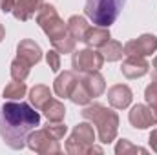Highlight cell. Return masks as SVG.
Instances as JSON below:
<instances>
[{
    "label": "cell",
    "mask_w": 157,
    "mask_h": 155,
    "mask_svg": "<svg viewBox=\"0 0 157 155\" xmlns=\"http://www.w3.org/2000/svg\"><path fill=\"white\" fill-rule=\"evenodd\" d=\"M17 57L22 59V60H26L29 66H33V64H39L40 62L42 49H40V46L35 40H29V39L20 40L18 46H17Z\"/></svg>",
    "instance_id": "7c38bea8"
},
{
    "label": "cell",
    "mask_w": 157,
    "mask_h": 155,
    "mask_svg": "<svg viewBox=\"0 0 157 155\" xmlns=\"http://www.w3.org/2000/svg\"><path fill=\"white\" fill-rule=\"evenodd\" d=\"M44 115L48 120H53V122H59V120H64V115H66V108L60 100L57 99H51L44 108H42Z\"/></svg>",
    "instance_id": "ac0fdd59"
},
{
    "label": "cell",
    "mask_w": 157,
    "mask_h": 155,
    "mask_svg": "<svg viewBox=\"0 0 157 155\" xmlns=\"http://www.w3.org/2000/svg\"><path fill=\"white\" fill-rule=\"evenodd\" d=\"M104 64V57L101 51H95V47H86V49H80L73 53V59H71V66H73V71L77 73H93V71H99Z\"/></svg>",
    "instance_id": "8992f818"
},
{
    "label": "cell",
    "mask_w": 157,
    "mask_h": 155,
    "mask_svg": "<svg viewBox=\"0 0 157 155\" xmlns=\"http://www.w3.org/2000/svg\"><path fill=\"white\" fill-rule=\"evenodd\" d=\"M144 99L148 102V106L152 108V112L157 117V80H154L146 89H144Z\"/></svg>",
    "instance_id": "d4e9b609"
},
{
    "label": "cell",
    "mask_w": 157,
    "mask_h": 155,
    "mask_svg": "<svg viewBox=\"0 0 157 155\" xmlns=\"http://www.w3.org/2000/svg\"><path fill=\"white\" fill-rule=\"evenodd\" d=\"M46 128H48V130H49V131H51V133H53V135L59 139V141H60V139L66 135V131H68V126H66L62 120H59V122L48 120V126H46Z\"/></svg>",
    "instance_id": "484cf974"
},
{
    "label": "cell",
    "mask_w": 157,
    "mask_h": 155,
    "mask_svg": "<svg viewBox=\"0 0 157 155\" xmlns=\"http://www.w3.org/2000/svg\"><path fill=\"white\" fill-rule=\"evenodd\" d=\"M80 113L86 120H90L93 126H97L99 141L102 144H110L112 141H115L119 130V115L113 110H110L102 104H90Z\"/></svg>",
    "instance_id": "3957f363"
},
{
    "label": "cell",
    "mask_w": 157,
    "mask_h": 155,
    "mask_svg": "<svg viewBox=\"0 0 157 155\" xmlns=\"http://www.w3.org/2000/svg\"><path fill=\"white\" fill-rule=\"evenodd\" d=\"M101 53H102L104 60H108V62H115V60H121V59H122V55H124V47H122L121 42L110 39L102 47H101Z\"/></svg>",
    "instance_id": "d6986e66"
},
{
    "label": "cell",
    "mask_w": 157,
    "mask_h": 155,
    "mask_svg": "<svg viewBox=\"0 0 157 155\" xmlns=\"http://www.w3.org/2000/svg\"><path fill=\"white\" fill-rule=\"evenodd\" d=\"M28 146L31 152L35 153H42V155H51V153H60V144L59 139L48 130H33L28 135Z\"/></svg>",
    "instance_id": "52a82bcc"
},
{
    "label": "cell",
    "mask_w": 157,
    "mask_h": 155,
    "mask_svg": "<svg viewBox=\"0 0 157 155\" xmlns=\"http://www.w3.org/2000/svg\"><path fill=\"white\" fill-rule=\"evenodd\" d=\"M152 68H154V75H157V57L154 59V64H152Z\"/></svg>",
    "instance_id": "4dcf8cb0"
},
{
    "label": "cell",
    "mask_w": 157,
    "mask_h": 155,
    "mask_svg": "<svg viewBox=\"0 0 157 155\" xmlns=\"http://www.w3.org/2000/svg\"><path fill=\"white\" fill-rule=\"evenodd\" d=\"M130 124L137 130H146L150 126H155L157 124V117L152 112L150 106H144V104H135L132 110H130Z\"/></svg>",
    "instance_id": "9c48e42d"
},
{
    "label": "cell",
    "mask_w": 157,
    "mask_h": 155,
    "mask_svg": "<svg viewBox=\"0 0 157 155\" xmlns=\"http://www.w3.org/2000/svg\"><path fill=\"white\" fill-rule=\"evenodd\" d=\"M115 153H117V155L146 153V150H144V148H141V146H135V144H132V142H130V141H126V139H122V141H119V144L115 146Z\"/></svg>",
    "instance_id": "cb8c5ba5"
},
{
    "label": "cell",
    "mask_w": 157,
    "mask_h": 155,
    "mask_svg": "<svg viewBox=\"0 0 157 155\" xmlns=\"http://www.w3.org/2000/svg\"><path fill=\"white\" fill-rule=\"evenodd\" d=\"M88 28H90V26H88L86 18L80 17V15H73V17L68 20V31L71 33V37H73L75 40H82L84 39Z\"/></svg>",
    "instance_id": "ffe728a7"
},
{
    "label": "cell",
    "mask_w": 157,
    "mask_h": 155,
    "mask_svg": "<svg viewBox=\"0 0 157 155\" xmlns=\"http://www.w3.org/2000/svg\"><path fill=\"white\" fill-rule=\"evenodd\" d=\"M121 71L126 78H139L150 71V64L144 60V57H128L122 62Z\"/></svg>",
    "instance_id": "8fae6325"
},
{
    "label": "cell",
    "mask_w": 157,
    "mask_h": 155,
    "mask_svg": "<svg viewBox=\"0 0 157 155\" xmlns=\"http://www.w3.org/2000/svg\"><path fill=\"white\" fill-rule=\"evenodd\" d=\"M95 131L93 124L90 122H80L73 128L70 139L66 141V152L71 155H82V153H102V148L95 146Z\"/></svg>",
    "instance_id": "5b68a950"
},
{
    "label": "cell",
    "mask_w": 157,
    "mask_h": 155,
    "mask_svg": "<svg viewBox=\"0 0 157 155\" xmlns=\"http://www.w3.org/2000/svg\"><path fill=\"white\" fill-rule=\"evenodd\" d=\"M70 99L75 102V104H80V106H86V104H90V100H91V97H90V93L84 89V86L80 84V80L77 82V86L73 88V91H71V95H70Z\"/></svg>",
    "instance_id": "603a6c76"
},
{
    "label": "cell",
    "mask_w": 157,
    "mask_h": 155,
    "mask_svg": "<svg viewBox=\"0 0 157 155\" xmlns=\"http://www.w3.org/2000/svg\"><path fill=\"white\" fill-rule=\"evenodd\" d=\"M51 99H53V97H51V91H49V88L44 86V84L33 86L31 91H29V100H31V104L35 106V110H40V112H42V108H44Z\"/></svg>",
    "instance_id": "e0dca14e"
},
{
    "label": "cell",
    "mask_w": 157,
    "mask_h": 155,
    "mask_svg": "<svg viewBox=\"0 0 157 155\" xmlns=\"http://www.w3.org/2000/svg\"><path fill=\"white\" fill-rule=\"evenodd\" d=\"M26 91H28V88H26V84H24V80H13V82H9L6 88H4V99H7V100H20L24 95H26Z\"/></svg>",
    "instance_id": "44dd1931"
},
{
    "label": "cell",
    "mask_w": 157,
    "mask_h": 155,
    "mask_svg": "<svg viewBox=\"0 0 157 155\" xmlns=\"http://www.w3.org/2000/svg\"><path fill=\"white\" fill-rule=\"evenodd\" d=\"M122 47L126 57H148L157 49V37L146 33L133 40H128Z\"/></svg>",
    "instance_id": "ba28073f"
},
{
    "label": "cell",
    "mask_w": 157,
    "mask_h": 155,
    "mask_svg": "<svg viewBox=\"0 0 157 155\" xmlns=\"http://www.w3.org/2000/svg\"><path fill=\"white\" fill-rule=\"evenodd\" d=\"M15 2H17V0H0V9H2V13H11L13 7H15Z\"/></svg>",
    "instance_id": "83f0119b"
},
{
    "label": "cell",
    "mask_w": 157,
    "mask_h": 155,
    "mask_svg": "<svg viewBox=\"0 0 157 155\" xmlns=\"http://www.w3.org/2000/svg\"><path fill=\"white\" fill-rule=\"evenodd\" d=\"M46 60H48V66L51 68V71H59L60 70V53L57 49H51L46 53Z\"/></svg>",
    "instance_id": "4316f807"
},
{
    "label": "cell",
    "mask_w": 157,
    "mask_h": 155,
    "mask_svg": "<svg viewBox=\"0 0 157 155\" xmlns=\"http://www.w3.org/2000/svg\"><path fill=\"white\" fill-rule=\"evenodd\" d=\"M133 93L126 84H115L108 89V102L115 110H124L132 104Z\"/></svg>",
    "instance_id": "30bf717a"
},
{
    "label": "cell",
    "mask_w": 157,
    "mask_h": 155,
    "mask_svg": "<svg viewBox=\"0 0 157 155\" xmlns=\"http://www.w3.org/2000/svg\"><path fill=\"white\" fill-rule=\"evenodd\" d=\"M40 126V115L26 102L9 100L0 108V137L13 148L22 150L28 144V135Z\"/></svg>",
    "instance_id": "6da1fadb"
},
{
    "label": "cell",
    "mask_w": 157,
    "mask_h": 155,
    "mask_svg": "<svg viewBox=\"0 0 157 155\" xmlns=\"http://www.w3.org/2000/svg\"><path fill=\"white\" fill-rule=\"evenodd\" d=\"M154 77H155V80H157V75H154Z\"/></svg>",
    "instance_id": "1f68e13d"
},
{
    "label": "cell",
    "mask_w": 157,
    "mask_h": 155,
    "mask_svg": "<svg viewBox=\"0 0 157 155\" xmlns=\"http://www.w3.org/2000/svg\"><path fill=\"white\" fill-rule=\"evenodd\" d=\"M37 24L48 35L53 49H57L59 53H71L75 49L77 40L68 31V24H64V20L59 17L55 6H51V4L40 6V9L37 11Z\"/></svg>",
    "instance_id": "7a4b0ae2"
},
{
    "label": "cell",
    "mask_w": 157,
    "mask_h": 155,
    "mask_svg": "<svg viewBox=\"0 0 157 155\" xmlns=\"http://www.w3.org/2000/svg\"><path fill=\"white\" fill-rule=\"evenodd\" d=\"M126 0H86V17L101 28H110L117 20Z\"/></svg>",
    "instance_id": "277c9868"
},
{
    "label": "cell",
    "mask_w": 157,
    "mask_h": 155,
    "mask_svg": "<svg viewBox=\"0 0 157 155\" xmlns=\"http://www.w3.org/2000/svg\"><path fill=\"white\" fill-rule=\"evenodd\" d=\"M80 84L84 86V89L90 93V97H101L104 91H106V82L104 77L99 73V71H93V73H84L82 78H78Z\"/></svg>",
    "instance_id": "4fadbf2b"
},
{
    "label": "cell",
    "mask_w": 157,
    "mask_h": 155,
    "mask_svg": "<svg viewBox=\"0 0 157 155\" xmlns=\"http://www.w3.org/2000/svg\"><path fill=\"white\" fill-rule=\"evenodd\" d=\"M77 82H78V78H77V75H75L73 71H64V73H60L59 77L55 78L53 89H55V93H57L59 97L68 99V97L71 95L73 88L77 86Z\"/></svg>",
    "instance_id": "5bb4252c"
},
{
    "label": "cell",
    "mask_w": 157,
    "mask_h": 155,
    "mask_svg": "<svg viewBox=\"0 0 157 155\" xmlns=\"http://www.w3.org/2000/svg\"><path fill=\"white\" fill-rule=\"evenodd\" d=\"M4 37H6V29H4V26L0 24V42L4 40Z\"/></svg>",
    "instance_id": "f546056e"
},
{
    "label": "cell",
    "mask_w": 157,
    "mask_h": 155,
    "mask_svg": "<svg viewBox=\"0 0 157 155\" xmlns=\"http://www.w3.org/2000/svg\"><path fill=\"white\" fill-rule=\"evenodd\" d=\"M29 70H31V66L26 60L18 59V57L11 62V77H13V80H26L28 75H29Z\"/></svg>",
    "instance_id": "7402d4cb"
},
{
    "label": "cell",
    "mask_w": 157,
    "mask_h": 155,
    "mask_svg": "<svg viewBox=\"0 0 157 155\" xmlns=\"http://www.w3.org/2000/svg\"><path fill=\"white\" fill-rule=\"evenodd\" d=\"M44 4V0H17L15 2V7H13V15L17 20H29L37 11L40 9V6Z\"/></svg>",
    "instance_id": "9a60e30c"
},
{
    "label": "cell",
    "mask_w": 157,
    "mask_h": 155,
    "mask_svg": "<svg viewBox=\"0 0 157 155\" xmlns=\"http://www.w3.org/2000/svg\"><path fill=\"white\" fill-rule=\"evenodd\" d=\"M110 39H112V37H110L108 28L95 26V28H88V31H86L82 42H84L88 47H102Z\"/></svg>",
    "instance_id": "2e32d148"
},
{
    "label": "cell",
    "mask_w": 157,
    "mask_h": 155,
    "mask_svg": "<svg viewBox=\"0 0 157 155\" xmlns=\"http://www.w3.org/2000/svg\"><path fill=\"white\" fill-rule=\"evenodd\" d=\"M148 142H150L152 150H154V152H157V128H155V130H152V133H150V139H148Z\"/></svg>",
    "instance_id": "f1b7e54d"
}]
</instances>
